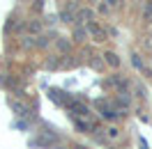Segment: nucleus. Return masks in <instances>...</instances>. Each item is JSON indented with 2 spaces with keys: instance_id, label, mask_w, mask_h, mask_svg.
I'll return each instance as SVG.
<instances>
[{
  "instance_id": "5",
  "label": "nucleus",
  "mask_w": 152,
  "mask_h": 149,
  "mask_svg": "<svg viewBox=\"0 0 152 149\" xmlns=\"http://www.w3.org/2000/svg\"><path fill=\"white\" fill-rule=\"evenodd\" d=\"M90 32H92V35H97V37H104V32L97 28V25H90Z\"/></svg>"
},
{
  "instance_id": "6",
  "label": "nucleus",
  "mask_w": 152,
  "mask_h": 149,
  "mask_svg": "<svg viewBox=\"0 0 152 149\" xmlns=\"http://www.w3.org/2000/svg\"><path fill=\"white\" fill-rule=\"evenodd\" d=\"M74 37H76V39H78V41H81V39L86 37V32H83V30H76V35H74Z\"/></svg>"
},
{
  "instance_id": "7",
  "label": "nucleus",
  "mask_w": 152,
  "mask_h": 149,
  "mask_svg": "<svg viewBox=\"0 0 152 149\" xmlns=\"http://www.w3.org/2000/svg\"><path fill=\"white\" fill-rule=\"evenodd\" d=\"M150 14H152V2L148 5V7H145V16H150Z\"/></svg>"
},
{
  "instance_id": "4",
  "label": "nucleus",
  "mask_w": 152,
  "mask_h": 149,
  "mask_svg": "<svg viewBox=\"0 0 152 149\" xmlns=\"http://www.w3.org/2000/svg\"><path fill=\"white\" fill-rule=\"evenodd\" d=\"M76 126H78L81 131H90V124H88V122H83V119H76Z\"/></svg>"
},
{
  "instance_id": "3",
  "label": "nucleus",
  "mask_w": 152,
  "mask_h": 149,
  "mask_svg": "<svg viewBox=\"0 0 152 149\" xmlns=\"http://www.w3.org/2000/svg\"><path fill=\"white\" fill-rule=\"evenodd\" d=\"M106 62H108V64H113V67H118V64H120L118 55H113V53H108V55H106Z\"/></svg>"
},
{
  "instance_id": "1",
  "label": "nucleus",
  "mask_w": 152,
  "mask_h": 149,
  "mask_svg": "<svg viewBox=\"0 0 152 149\" xmlns=\"http://www.w3.org/2000/svg\"><path fill=\"white\" fill-rule=\"evenodd\" d=\"M51 99H53V101L65 103V106H69V101H72V96H69L67 92H58V90H51Z\"/></svg>"
},
{
  "instance_id": "2",
  "label": "nucleus",
  "mask_w": 152,
  "mask_h": 149,
  "mask_svg": "<svg viewBox=\"0 0 152 149\" xmlns=\"http://www.w3.org/2000/svg\"><path fill=\"white\" fill-rule=\"evenodd\" d=\"M67 108H72V110H74L76 115H81V117H86V115H88V108H86V106H83V103L74 101V99L69 101V106H67Z\"/></svg>"
}]
</instances>
